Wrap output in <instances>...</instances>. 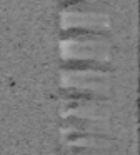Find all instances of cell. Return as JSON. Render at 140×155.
Returning a JSON list of instances; mask_svg holds the SVG:
<instances>
[{"instance_id": "cell-1", "label": "cell", "mask_w": 140, "mask_h": 155, "mask_svg": "<svg viewBox=\"0 0 140 155\" xmlns=\"http://www.w3.org/2000/svg\"><path fill=\"white\" fill-rule=\"evenodd\" d=\"M112 40L100 30H62L60 55L63 62H100L108 64Z\"/></svg>"}, {"instance_id": "cell-2", "label": "cell", "mask_w": 140, "mask_h": 155, "mask_svg": "<svg viewBox=\"0 0 140 155\" xmlns=\"http://www.w3.org/2000/svg\"><path fill=\"white\" fill-rule=\"evenodd\" d=\"M62 88L85 90L108 95L112 84V68L100 62H63L60 68Z\"/></svg>"}, {"instance_id": "cell-3", "label": "cell", "mask_w": 140, "mask_h": 155, "mask_svg": "<svg viewBox=\"0 0 140 155\" xmlns=\"http://www.w3.org/2000/svg\"><path fill=\"white\" fill-rule=\"evenodd\" d=\"M62 30H100L108 32L110 17L107 2L95 0H62L60 7Z\"/></svg>"}, {"instance_id": "cell-4", "label": "cell", "mask_w": 140, "mask_h": 155, "mask_svg": "<svg viewBox=\"0 0 140 155\" xmlns=\"http://www.w3.org/2000/svg\"><path fill=\"white\" fill-rule=\"evenodd\" d=\"M63 118H85V120L105 122L110 114V100L108 95L95 94L85 90H70L62 88L60 97Z\"/></svg>"}, {"instance_id": "cell-5", "label": "cell", "mask_w": 140, "mask_h": 155, "mask_svg": "<svg viewBox=\"0 0 140 155\" xmlns=\"http://www.w3.org/2000/svg\"><path fill=\"white\" fill-rule=\"evenodd\" d=\"M63 147H77V148H95V150L112 152L115 142L108 135L98 134H70L63 137Z\"/></svg>"}, {"instance_id": "cell-6", "label": "cell", "mask_w": 140, "mask_h": 155, "mask_svg": "<svg viewBox=\"0 0 140 155\" xmlns=\"http://www.w3.org/2000/svg\"><path fill=\"white\" fill-rule=\"evenodd\" d=\"M70 134H98V135H108V134H107L105 122H95V120H85V118L67 117V118H63L62 137L70 135Z\"/></svg>"}, {"instance_id": "cell-7", "label": "cell", "mask_w": 140, "mask_h": 155, "mask_svg": "<svg viewBox=\"0 0 140 155\" xmlns=\"http://www.w3.org/2000/svg\"><path fill=\"white\" fill-rule=\"evenodd\" d=\"M62 155H112L107 150H95V148H77V147H63Z\"/></svg>"}, {"instance_id": "cell-8", "label": "cell", "mask_w": 140, "mask_h": 155, "mask_svg": "<svg viewBox=\"0 0 140 155\" xmlns=\"http://www.w3.org/2000/svg\"><path fill=\"white\" fill-rule=\"evenodd\" d=\"M95 2H107V0H95Z\"/></svg>"}]
</instances>
